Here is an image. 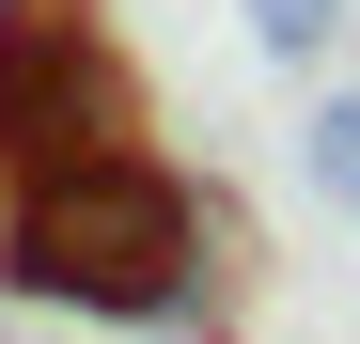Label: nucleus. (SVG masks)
<instances>
[{
    "instance_id": "nucleus-1",
    "label": "nucleus",
    "mask_w": 360,
    "mask_h": 344,
    "mask_svg": "<svg viewBox=\"0 0 360 344\" xmlns=\"http://www.w3.org/2000/svg\"><path fill=\"white\" fill-rule=\"evenodd\" d=\"M0 282L32 313H94V329H188L204 313V204L157 157H63L0 188Z\"/></svg>"
},
{
    "instance_id": "nucleus-2",
    "label": "nucleus",
    "mask_w": 360,
    "mask_h": 344,
    "mask_svg": "<svg viewBox=\"0 0 360 344\" xmlns=\"http://www.w3.org/2000/svg\"><path fill=\"white\" fill-rule=\"evenodd\" d=\"M141 157V79L79 0H0V172Z\"/></svg>"
},
{
    "instance_id": "nucleus-3",
    "label": "nucleus",
    "mask_w": 360,
    "mask_h": 344,
    "mask_svg": "<svg viewBox=\"0 0 360 344\" xmlns=\"http://www.w3.org/2000/svg\"><path fill=\"white\" fill-rule=\"evenodd\" d=\"M297 188L329 219H360V94H314V126H297Z\"/></svg>"
},
{
    "instance_id": "nucleus-4",
    "label": "nucleus",
    "mask_w": 360,
    "mask_h": 344,
    "mask_svg": "<svg viewBox=\"0 0 360 344\" xmlns=\"http://www.w3.org/2000/svg\"><path fill=\"white\" fill-rule=\"evenodd\" d=\"M235 16H251V47H266L282 79H314L329 47H345V0H235Z\"/></svg>"
}]
</instances>
